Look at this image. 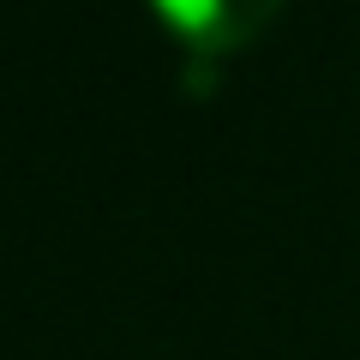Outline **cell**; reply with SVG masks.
Segmentation results:
<instances>
[{"label": "cell", "instance_id": "1", "mask_svg": "<svg viewBox=\"0 0 360 360\" xmlns=\"http://www.w3.org/2000/svg\"><path fill=\"white\" fill-rule=\"evenodd\" d=\"M150 6L198 60L246 49L252 37H264L270 18L283 13V0H150Z\"/></svg>", "mask_w": 360, "mask_h": 360}]
</instances>
